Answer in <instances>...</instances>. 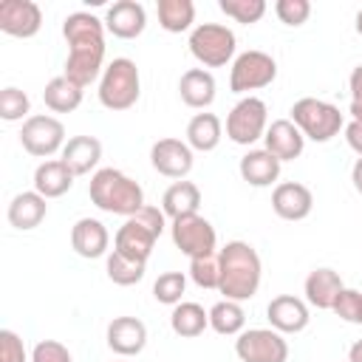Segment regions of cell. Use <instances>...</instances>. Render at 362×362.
<instances>
[{"mask_svg":"<svg viewBox=\"0 0 362 362\" xmlns=\"http://www.w3.org/2000/svg\"><path fill=\"white\" fill-rule=\"evenodd\" d=\"M105 20L93 17L90 11H74L62 20V37L68 42L65 74L79 88L96 82L105 71Z\"/></svg>","mask_w":362,"mask_h":362,"instance_id":"obj_1","label":"cell"},{"mask_svg":"<svg viewBox=\"0 0 362 362\" xmlns=\"http://www.w3.org/2000/svg\"><path fill=\"white\" fill-rule=\"evenodd\" d=\"M221 283L218 291L223 294V300H252L260 288V277H263V263L260 255L252 243L246 240H229L221 252Z\"/></svg>","mask_w":362,"mask_h":362,"instance_id":"obj_2","label":"cell"},{"mask_svg":"<svg viewBox=\"0 0 362 362\" xmlns=\"http://www.w3.org/2000/svg\"><path fill=\"white\" fill-rule=\"evenodd\" d=\"M88 195L107 215L130 218V215H136L144 206V189H141V184L133 181L130 175H124L116 167L96 170L90 175V184H88Z\"/></svg>","mask_w":362,"mask_h":362,"instance_id":"obj_3","label":"cell"},{"mask_svg":"<svg viewBox=\"0 0 362 362\" xmlns=\"http://www.w3.org/2000/svg\"><path fill=\"white\" fill-rule=\"evenodd\" d=\"M164 226H167V215L158 206L144 204L136 215L124 218V223L116 229L113 249L122 252V255H127V257H133V260L147 263V257L153 255L156 240L161 238Z\"/></svg>","mask_w":362,"mask_h":362,"instance_id":"obj_4","label":"cell"},{"mask_svg":"<svg viewBox=\"0 0 362 362\" xmlns=\"http://www.w3.org/2000/svg\"><path fill=\"white\" fill-rule=\"evenodd\" d=\"M99 102L107 110H130L141 96V76L133 59L116 57L99 76Z\"/></svg>","mask_w":362,"mask_h":362,"instance_id":"obj_5","label":"cell"},{"mask_svg":"<svg viewBox=\"0 0 362 362\" xmlns=\"http://www.w3.org/2000/svg\"><path fill=\"white\" fill-rule=\"evenodd\" d=\"M291 122L300 127V133L317 144H325L331 141L342 127H345V119L339 113L337 105L325 102V99H317V96H303L291 105Z\"/></svg>","mask_w":362,"mask_h":362,"instance_id":"obj_6","label":"cell"},{"mask_svg":"<svg viewBox=\"0 0 362 362\" xmlns=\"http://www.w3.org/2000/svg\"><path fill=\"white\" fill-rule=\"evenodd\" d=\"M189 54L206 65V68H221L226 65L232 57H235V48H238V40H235V31L221 25V23H201L189 31Z\"/></svg>","mask_w":362,"mask_h":362,"instance_id":"obj_7","label":"cell"},{"mask_svg":"<svg viewBox=\"0 0 362 362\" xmlns=\"http://www.w3.org/2000/svg\"><path fill=\"white\" fill-rule=\"evenodd\" d=\"M269 130V107L263 99L257 96H243L226 116V136L229 141L240 144V147H249L255 144L257 139H263Z\"/></svg>","mask_w":362,"mask_h":362,"instance_id":"obj_8","label":"cell"},{"mask_svg":"<svg viewBox=\"0 0 362 362\" xmlns=\"http://www.w3.org/2000/svg\"><path fill=\"white\" fill-rule=\"evenodd\" d=\"M20 144L28 156L34 158H51L54 153H62L65 147V127L59 119L48 116V113H37L28 116L20 127Z\"/></svg>","mask_w":362,"mask_h":362,"instance_id":"obj_9","label":"cell"},{"mask_svg":"<svg viewBox=\"0 0 362 362\" xmlns=\"http://www.w3.org/2000/svg\"><path fill=\"white\" fill-rule=\"evenodd\" d=\"M277 76V62L266 51H243L235 57L229 71V88L235 93H249L272 85Z\"/></svg>","mask_w":362,"mask_h":362,"instance_id":"obj_10","label":"cell"},{"mask_svg":"<svg viewBox=\"0 0 362 362\" xmlns=\"http://www.w3.org/2000/svg\"><path fill=\"white\" fill-rule=\"evenodd\" d=\"M235 354L240 362H286L288 342L274 328H249L238 334Z\"/></svg>","mask_w":362,"mask_h":362,"instance_id":"obj_11","label":"cell"},{"mask_svg":"<svg viewBox=\"0 0 362 362\" xmlns=\"http://www.w3.org/2000/svg\"><path fill=\"white\" fill-rule=\"evenodd\" d=\"M170 235H173V243L175 249H181L189 260L192 257H204V255H212L215 246H218V235H215V226L204 218V215H184V218H175L173 226H170Z\"/></svg>","mask_w":362,"mask_h":362,"instance_id":"obj_12","label":"cell"},{"mask_svg":"<svg viewBox=\"0 0 362 362\" xmlns=\"http://www.w3.org/2000/svg\"><path fill=\"white\" fill-rule=\"evenodd\" d=\"M192 147L181 139H158L153 147H150V164L158 175L164 178H178L184 181L187 173L192 170Z\"/></svg>","mask_w":362,"mask_h":362,"instance_id":"obj_13","label":"cell"},{"mask_svg":"<svg viewBox=\"0 0 362 362\" xmlns=\"http://www.w3.org/2000/svg\"><path fill=\"white\" fill-rule=\"evenodd\" d=\"M42 28V11L34 0H3L0 3V31L17 40H28Z\"/></svg>","mask_w":362,"mask_h":362,"instance_id":"obj_14","label":"cell"},{"mask_svg":"<svg viewBox=\"0 0 362 362\" xmlns=\"http://www.w3.org/2000/svg\"><path fill=\"white\" fill-rule=\"evenodd\" d=\"M266 320L274 331L280 334H300L311 314H308V303L294 297V294H277L269 305H266Z\"/></svg>","mask_w":362,"mask_h":362,"instance_id":"obj_15","label":"cell"},{"mask_svg":"<svg viewBox=\"0 0 362 362\" xmlns=\"http://www.w3.org/2000/svg\"><path fill=\"white\" fill-rule=\"evenodd\" d=\"M272 209L283 221H303L314 209V195L300 181H283L272 192Z\"/></svg>","mask_w":362,"mask_h":362,"instance_id":"obj_16","label":"cell"},{"mask_svg":"<svg viewBox=\"0 0 362 362\" xmlns=\"http://www.w3.org/2000/svg\"><path fill=\"white\" fill-rule=\"evenodd\" d=\"M147 345V325L139 317H113L107 325V348L119 356H139Z\"/></svg>","mask_w":362,"mask_h":362,"instance_id":"obj_17","label":"cell"},{"mask_svg":"<svg viewBox=\"0 0 362 362\" xmlns=\"http://www.w3.org/2000/svg\"><path fill=\"white\" fill-rule=\"evenodd\" d=\"M147 25V11L136 0H116L105 11V28L119 40H136Z\"/></svg>","mask_w":362,"mask_h":362,"instance_id":"obj_18","label":"cell"},{"mask_svg":"<svg viewBox=\"0 0 362 362\" xmlns=\"http://www.w3.org/2000/svg\"><path fill=\"white\" fill-rule=\"evenodd\" d=\"M71 246L79 257L85 260H96V257H105L107 255V246H110V232L105 229L102 221L96 218H79L74 226H71Z\"/></svg>","mask_w":362,"mask_h":362,"instance_id":"obj_19","label":"cell"},{"mask_svg":"<svg viewBox=\"0 0 362 362\" xmlns=\"http://www.w3.org/2000/svg\"><path fill=\"white\" fill-rule=\"evenodd\" d=\"M266 141V150L280 158V161H294L303 156V147H305V136L300 133V127L291 122V119H274L263 136Z\"/></svg>","mask_w":362,"mask_h":362,"instance_id":"obj_20","label":"cell"},{"mask_svg":"<svg viewBox=\"0 0 362 362\" xmlns=\"http://www.w3.org/2000/svg\"><path fill=\"white\" fill-rule=\"evenodd\" d=\"M342 288H345V286H342L339 272H334V269H328V266L314 269V272L305 277V283H303L305 303L314 305V308H320V311H331Z\"/></svg>","mask_w":362,"mask_h":362,"instance_id":"obj_21","label":"cell"},{"mask_svg":"<svg viewBox=\"0 0 362 362\" xmlns=\"http://www.w3.org/2000/svg\"><path fill=\"white\" fill-rule=\"evenodd\" d=\"M45 201H48V198H42L37 189L17 192V195L11 198V204H8V212H6L8 223H11L14 229H20V232L37 229V226L45 221V215H48V204H45Z\"/></svg>","mask_w":362,"mask_h":362,"instance_id":"obj_22","label":"cell"},{"mask_svg":"<svg viewBox=\"0 0 362 362\" xmlns=\"http://www.w3.org/2000/svg\"><path fill=\"white\" fill-rule=\"evenodd\" d=\"M215 76L206 71V68H189L181 74L178 79V93H181V102L187 107H195V110H204L215 102Z\"/></svg>","mask_w":362,"mask_h":362,"instance_id":"obj_23","label":"cell"},{"mask_svg":"<svg viewBox=\"0 0 362 362\" xmlns=\"http://www.w3.org/2000/svg\"><path fill=\"white\" fill-rule=\"evenodd\" d=\"M102 158V141L96 136H74L62 147V161L74 175H88Z\"/></svg>","mask_w":362,"mask_h":362,"instance_id":"obj_24","label":"cell"},{"mask_svg":"<svg viewBox=\"0 0 362 362\" xmlns=\"http://www.w3.org/2000/svg\"><path fill=\"white\" fill-rule=\"evenodd\" d=\"M280 158H274L266 147L263 150H249L243 158H240V164H238V170H240V178L246 181V184H252V187H272L277 178H280Z\"/></svg>","mask_w":362,"mask_h":362,"instance_id":"obj_25","label":"cell"},{"mask_svg":"<svg viewBox=\"0 0 362 362\" xmlns=\"http://www.w3.org/2000/svg\"><path fill=\"white\" fill-rule=\"evenodd\" d=\"M74 173L68 170V164L62 158H48L42 164H37L34 170V189L42 198H59L74 187Z\"/></svg>","mask_w":362,"mask_h":362,"instance_id":"obj_26","label":"cell"},{"mask_svg":"<svg viewBox=\"0 0 362 362\" xmlns=\"http://www.w3.org/2000/svg\"><path fill=\"white\" fill-rule=\"evenodd\" d=\"M198 209H201V189L192 181H175L161 195V212L173 221L184 215H195Z\"/></svg>","mask_w":362,"mask_h":362,"instance_id":"obj_27","label":"cell"},{"mask_svg":"<svg viewBox=\"0 0 362 362\" xmlns=\"http://www.w3.org/2000/svg\"><path fill=\"white\" fill-rule=\"evenodd\" d=\"M223 136V124L215 113H195L187 122V144L198 153H209L221 144Z\"/></svg>","mask_w":362,"mask_h":362,"instance_id":"obj_28","label":"cell"},{"mask_svg":"<svg viewBox=\"0 0 362 362\" xmlns=\"http://www.w3.org/2000/svg\"><path fill=\"white\" fill-rule=\"evenodd\" d=\"M170 328H173V334L184 337V339L201 337L209 328V311H204V305H198V303L181 300L178 305H173Z\"/></svg>","mask_w":362,"mask_h":362,"instance_id":"obj_29","label":"cell"},{"mask_svg":"<svg viewBox=\"0 0 362 362\" xmlns=\"http://www.w3.org/2000/svg\"><path fill=\"white\" fill-rule=\"evenodd\" d=\"M82 90L85 88H79L68 76H54V79H48V85L42 90V102L54 113H71L82 105Z\"/></svg>","mask_w":362,"mask_h":362,"instance_id":"obj_30","label":"cell"},{"mask_svg":"<svg viewBox=\"0 0 362 362\" xmlns=\"http://www.w3.org/2000/svg\"><path fill=\"white\" fill-rule=\"evenodd\" d=\"M158 25L170 34L189 31L195 23V3L192 0H158Z\"/></svg>","mask_w":362,"mask_h":362,"instance_id":"obj_31","label":"cell"},{"mask_svg":"<svg viewBox=\"0 0 362 362\" xmlns=\"http://www.w3.org/2000/svg\"><path fill=\"white\" fill-rule=\"evenodd\" d=\"M246 325V311L235 300H221L209 308V328L221 337H238Z\"/></svg>","mask_w":362,"mask_h":362,"instance_id":"obj_32","label":"cell"},{"mask_svg":"<svg viewBox=\"0 0 362 362\" xmlns=\"http://www.w3.org/2000/svg\"><path fill=\"white\" fill-rule=\"evenodd\" d=\"M144 266L147 263H141V260H133V257H127V255H122V252H110L107 255V260H105V272H107V277H110V283H116V286H136L141 277H144Z\"/></svg>","mask_w":362,"mask_h":362,"instance_id":"obj_33","label":"cell"},{"mask_svg":"<svg viewBox=\"0 0 362 362\" xmlns=\"http://www.w3.org/2000/svg\"><path fill=\"white\" fill-rule=\"evenodd\" d=\"M31 110V99L25 90L8 85L0 90V119L3 122H25Z\"/></svg>","mask_w":362,"mask_h":362,"instance_id":"obj_34","label":"cell"},{"mask_svg":"<svg viewBox=\"0 0 362 362\" xmlns=\"http://www.w3.org/2000/svg\"><path fill=\"white\" fill-rule=\"evenodd\" d=\"M189 277L201 288H218V283H221V257H218V252L204 255V257H192L189 260Z\"/></svg>","mask_w":362,"mask_h":362,"instance_id":"obj_35","label":"cell"},{"mask_svg":"<svg viewBox=\"0 0 362 362\" xmlns=\"http://www.w3.org/2000/svg\"><path fill=\"white\" fill-rule=\"evenodd\" d=\"M187 288V277L184 272H164L158 274V280L153 283V297L164 305H178Z\"/></svg>","mask_w":362,"mask_h":362,"instance_id":"obj_36","label":"cell"},{"mask_svg":"<svg viewBox=\"0 0 362 362\" xmlns=\"http://www.w3.org/2000/svg\"><path fill=\"white\" fill-rule=\"evenodd\" d=\"M218 8L226 17H232L235 23H243V25H252L266 14L263 0H218Z\"/></svg>","mask_w":362,"mask_h":362,"instance_id":"obj_37","label":"cell"},{"mask_svg":"<svg viewBox=\"0 0 362 362\" xmlns=\"http://www.w3.org/2000/svg\"><path fill=\"white\" fill-rule=\"evenodd\" d=\"M331 311H334L339 320H345V322L362 325V291H356V288H342Z\"/></svg>","mask_w":362,"mask_h":362,"instance_id":"obj_38","label":"cell"},{"mask_svg":"<svg viewBox=\"0 0 362 362\" xmlns=\"http://www.w3.org/2000/svg\"><path fill=\"white\" fill-rule=\"evenodd\" d=\"M274 14L283 25H303L308 17H311V3L308 0H277L274 3Z\"/></svg>","mask_w":362,"mask_h":362,"instance_id":"obj_39","label":"cell"},{"mask_svg":"<svg viewBox=\"0 0 362 362\" xmlns=\"http://www.w3.org/2000/svg\"><path fill=\"white\" fill-rule=\"evenodd\" d=\"M31 362H74L71 351L57 339H40L31 351Z\"/></svg>","mask_w":362,"mask_h":362,"instance_id":"obj_40","label":"cell"},{"mask_svg":"<svg viewBox=\"0 0 362 362\" xmlns=\"http://www.w3.org/2000/svg\"><path fill=\"white\" fill-rule=\"evenodd\" d=\"M0 362H28L25 345L11 328L0 331Z\"/></svg>","mask_w":362,"mask_h":362,"instance_id":"obj_41","label":"cell"},{"mask_svg":"<svg viewBox=\"0 0 362 362\" xmlns=\"http://www.w3.org/2000/svg\"><path fill=\"white\" fill-rule=\"evenodd\" d=\"M348 88H351V116L354 122H362V65L351 71Z\"/></svg>","mask_w":362,"mask_h":362,"instance_id":"obj_42","label":"cell"},{"mask_svg":"<svg viewBox=\"0 0 362 362\" xmlns=\"http://www.w3.org/2000/svg\"><path fill=\"white\" fill-rule=\"evenodd\" d=\"M345 141H348V147L356 153V156H362V122H348L345 124Z\"/></svg>","mask_w":362,"mask_h":362,"instance_id":"obj_43","label":"cell"},{"mask_svg":"<svg viewBox=\"0 0 362 362\" xmlns=\"http://www.w3.org/2000/svg\"><path fill=\"white\" fill-rule=\"evenodd\" d=\"M351 181H354V189L362 195V156L354 161V167H351Z\"/></svg>","mask_w":362,"mask_h":362,"instance_id":"obj_44","label":"cell"},{"mask_svg":"<svg viewBox=\"0 0 362 362\" xmlns=\"http://www.w3.org/2000/svg\"><path fill=\"white\" fill-rule=\"evenodd\" d=\"M348 362H362V339H356L348 351Z\"/></svg>","mask_w":362,"mask_h":362,"instance_id":"obj_45","label":"cell"},{"mask_svg":"<svg viewBox=\"0 0 362 362\" xmlns=\"http://www.w3.org/2000/svg\"><path fill=\"white\" fill-rule=\"evenodd\" d=\"M356 34L362 37V8H359V14H356Z\"/></svg>","mask_w":362,"mask_h":362,"instance_id":"obj_46","label":"cell"}]
</instances>
